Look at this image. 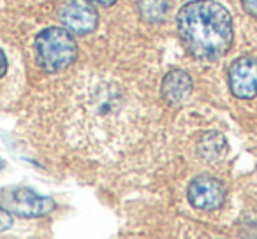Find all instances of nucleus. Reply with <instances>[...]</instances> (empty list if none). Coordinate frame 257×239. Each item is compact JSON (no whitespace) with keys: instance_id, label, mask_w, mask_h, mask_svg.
Wrapping results in <instances>:
<instances>
[{"instance_id":"1","label":"nucleus","mask_w":257,"mask_h":239,"mask_svg":"<svg viewBox=\"0 0 257 239\" xmlns=\"http://www.w3.org/2000/svg\"><path fill=\"white\" fill-rule=\"evenodd\" d=\"M180 37L187 50L201 60L224 57L232 44L231 15L213 0H194L178 13Z\"/></svg>"},{"instance_id":"2","label":"nucleus","mask_w":257,"mask_h":239,"mask_svg":"<svg viewBox=\"0 0 257 239\" xmlns=\"http://www.w3.org/2000/svg\"><path fill=\"white\" fill-rule=\"evenodd\" d=\"M37 62L46 72H60L78 57V46L67 29L50 27L36 39Z\"/></svg>"},{"instance_id":"3","label":"nucleus","mask_w":257,"mask_h":239,"mask_svg":"<svg viewBox=\"0 0 257 239\" xmlns=\"http://www.w3.org/2000/svg\"><path fill=\"white\" fill-rule=\"evenodd\" d=\"M189 202L196 209L201 211H213L220 207L225 200V190L220 181L210 176H199L192 179L187 190Z\"/></svg>"},{"instance_id":"4","label":"nucleus","mask_w":257,"mask_h":239,"mask_svg":"<svg viewBox=\"0 0 257 239\" xmlns=\"http://www.w3.org/2000/svg\"><path fill=\"white\" fill-rule=\"evenodd\" d=\"M6 206H8V211H13V213L20 214V216L36 218L51 213L55 207V202L53 199L39 195V193H36L30 188H18L13 190L8 195Z\"/></svg>"},{"instance_id":"5","label":"nucleus","mask_w":257,"mask_h":239,"mask_svg":"<svg viewBox=\"0 0 257 239\" xmlns=\"http://www.w3.org/2000/svg\"><path fill=\"white\" fill-rule=\"evenodd\" d=\"M229 88L238 99H253L257 95V60L241 57L229 69Z\"/></svg>"},{"instance_id":"6","label":"nucleus","mask_w":257,"mask_h":239,"mask_svg":"<svg viewBox=\"0 0 257 239\" xmlns=\"http://www.w3.org/2000/svg\"><path fill=\"white\" fill-rule=\"evenodd\" d=\"M60 20L69 32L88 34L95 30L99 15H97L95 8L86 0H71L62 8Z\"/></svg>"},{"instance_id":"7","label":"nucleus","mask_w":257,"mask_h":239,"mask_svg":"<svg viewBox=\"0 0 257 239\" xmlns=\"http://www.w3.org/2000/svg\"><path fill=\"white\" fill-rule=\"evenodd\" d=\"M161 93L162 99L171 106L185 102L192 93V79L185 71H180V69L168 72L162 79Z\"/></svg>"},{"instance_id":"8","label":"nucleus","mask_w":257,"mask_h":239,"mask_svg":"<svg viewBox=\"0 0 257 239\" xmlns=\"http://www.w3.org/2000/svg\"><path fill=\"white\" fill-rule=\"evenodd\" d=\"M197 151H199L201 158L206 162L220 160L227 151V143H225L224 136L218 132H208L199 139L197 144Z\"/></svg>"},{"instance_id":"9","label":"nucleus","mask_w":257,"mask_h":239,"mask_svg":"<svg viewBox=\"0 0 257 239\" xmlns=\"http://www.w3.org/2000/svg\"><path fill=\"white\" fill-rule=\"evenodd\" d=\"M168 4L164 0H141V11L148 20H162L166 16Z\"/></svg>"},{"instance_id":"10","label":"nucleus","mask_w":257,"mask_h":239,"mask_svg":"<svg viewBox=\"0 0 257 239\" xmlns=\"http://www.w3.org/2000/svg\"><path fill=\"white\" fill-rule=\"evenodd\" d=\"M13 227V216L6 207L0 206V232L8 230V228Z\"/></svg>"},{"instance_id":"11","label":"nucleus","mask_w":257,"mask_h":239,"mask_svg":"<svg viewBox=\"0 0 257 239\" xmlns=\"http://www.w3.org/2000/svg\"><path fill=\"white\" fill-rule=\"evenodd\" d=\"M241 4L248 15L257 16V0H241Z\"/></svg>"},{"instance_id":"12","label":"nucleus","mask_w":257,"mask_h":239,"mask_svg":"<svg viewBox=\"0 0 257 239\" xmlns=\"http://www.w3.org/2000/svg\"><path fill=\"white\" fill-rule=\"evenodd\" d=\"M8 72V58H6L4 51L0 50V78Z\"/></svg>"},{"instance_id":"13","label":"nucleus","mask_w":257,"mask_h":239,"mask_svg":"<svg viewBox=\"0 0 257 239\" xmlns=\"http://www.w3.org/2000/svg\"><path fill=\"white\" fill-rule=\"evenodd\" d=\"M86 2H93V4H100V6H111L116 0H86Z\"/></svg>"}]
</instances>
